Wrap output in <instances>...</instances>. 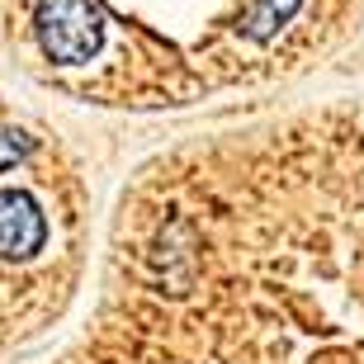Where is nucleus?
<instances>
[{"instance_id":"obj_1","label":"nucleus","mask_w":364,"mask_h":364,"mask_svg":"<svg viewBox=\"0 0 364 364\" xmlns=\"http://www.w3.org/2000/svg\"><path fill=\"white\" fill-rule=\"evenodd\" d=\"M81 364H364V100L171 151Z\"/></svg>"},{"instance_id":"obj_2","label":"nucleus","mask_w":364,"mask_h":364,"mask_svg":"<svg viewBox=\"0 0 364 364\" xmlns=\"http://www.w3.org/2000/svg\"><path fill=\"white\" fill-rule=\"evenodd\" d=\"M33 38L53 67L90 71L105 48V28H100V14L90 10V0H38Z\"/></svg>"},{"instance_id":"obj_3","label":"nucleus","mask_w":364,"mask_h":364,"mask_svg":"<svg viewBox=\"0 0 364 364\" xmlns=\"http://www.w3.org/2000/svg\"><path fill=\"white\" fill-rule=\"evenodd\" d=\"M48 246V213L28 189H0V256L33 260Z\"/></svg>"},{"instance_id":"obj_4","label":"nucleus","mask_w":364,"mask_h":364,"mask_svg":"<svg viewBox=\"0 0 364 364\" xmlns=\"http://www.w3.org/2000/svg\"><path fill=\"white\" fill-rule=\"evenodd\" d=\"M28 151H33V137H28V133H19V128H0V176L14 171Z\"/></svg>"}]
</instances>
